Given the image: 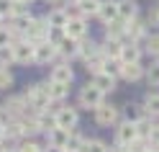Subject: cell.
Masks as SVG:
<instances>
[{
	"instance_id": "cell-1",
	"label": "cell",
	"mask_w": 159,
	"mask_h": 152,
	"mask_svg": "<svg viewBox=\"0 0 159 152\" xmlns=\"http://www.w3.org/2000/svg\"><path fill=\"white\" fill-rule=\"evenodd\" d=\"M103 90L98 88V85H93V83H87L85 88H80V108H98V106H103Z\"/></svg>"
},
{
	"instance_id": "cell-2",
	"label": "cell",
	"mask_w": 159,
	"mask_h": 152,
	"mask_svg": "<svg viewBox=\"0 0 159 152\" xmlns=\"http://www.w3.org/2000/svg\"><path fill=\"white\" fill-rule=\"evenodd\" d=\"M26 101H28V108H34V111H46L49 103H52L49 90H46V83H44V85H34V88L26 93Z\"/></svg>"
},
{
	"instance_id": "cell-3",
	"label": "cell",
	"mask_w": 159,
	"mask_h": 152,
	"mask_svg": "<svg viewBox=\"0 0 159 152\" xmlns=\"http://www.w3.org/2000/svg\"><path fill=\"white\" fill-rule=\"evenodd\" d=\"M139 139V129H136V124H134V121H121V124H118V129H116V145L118 147H128V145H131V142H136Z\"/></svg>"
},
{
	"instance_id": "cell-4",
	"label": "cell",
	"mask_w": 159,
	"mask_h": 152,
	"mask_svg": "<svg viewBox=\"0 0 159 152\" xmlns=\"http://www.w3.org/2000/svg\"><path fill=\"white\" fill-rule=\"evenodd\" d=\"M49 31H52V26L46 23V18H31V26H28V31H26V39L28 42H46L49 39Z\"/></svg>"
},
{
	"instance_id": "cell-5",
	"label": "cell",
	"mask_w": 159,
	"mask_h": 152,
	"mask_svg": "<svg viewBox=\"0 0 159 152\" xmlns=\"http://www.w3.org/2000/svg\"><path fill=\"white\" fill-rule=\"evenodd\" d=\"M34 52H36V44H34V42H28V39L13 42V54H16V62H18V65H28V62H34Z\"/></svg>"
},
{
	"instance_id": "cell-6",
	"label": "cell",
	"mask_w": 159,
	"mask_h": 152,
	"mask_svg": "<svg viewBox=\"0 0 159 152\" xmlns=\"http://www.w3.org/2000/svg\"><path fill=\"white\" fill-rule=\"evenodd\" d=\"M54 57H59V52H57V44L54 42H39L36 44V52H34V62L36 65H49Z\"/></svg>"
},
{
	"instance_id": "cell-7",
	"label": "cell",
	"mask_w": 159,
	"mask_h": 152,
	"mask_svg": "<svg viewBox=\"0 0 159 152\" xmlns=\"http://www.w3.org/2000/svg\"><path fill=\"white\" fill-rule=\"evenodd\" d=\"M118 119H121V111H118L116 106L103 103V106L95 108V121L100 126H113V124H118Z\"/></svg>"
},
{
	"instance_id": "cell-8",
	"label": "cell",
	"mask_w": 159,
	"mask_h": 152,
	"mask_svg": "<svg viewBox=\"0 0 159 152\" xmlns=\"http://www.w3.org/2000/svg\"><path fill=\"white\" fill-rule=\"evenodd\" d=\"M77 108L72 106H62V108H57V126H62V129H75L77 126Z\"/></svg>"
},
{
	"instance_id": "cell-9",
	"label": "cell",
	"mask_w": 159,
	"mask_h": 152,
	"mask_svg": "<svg viewBox=\"0 0 159 152\" xmlns=\"http://www.w3.org/2000/svg\"><path fill=\"white\" fill-rule=\"evenodd\" d=\"M98 18L108 26V23H113L121 18V13H118V0H103L100 3V11H98Z\"/></svg>"
},
{
	"instance_id": "cell-10",
	"label": "cell",
	"mask_w": 159,
	"mask_h": 152,
	"mask_svg": "<svg viewBox=\"0 0 159 152\" xmlns=\"http://www.w3.org/2000/svg\"><path fill=\"white\" fill-rule=\"evenodd\" d=\"M69 131L72 129H62V126H54L46 131V139H49V147H57V150H67V142H69Z\"/></svg>"
},
{
	"instance_id": "cell-11",
	"label": "cell",
	"mask_w": 159,
	"mask_h": 152,
	"mask_svg": "<svg viewBox=\"0 0 159 152\" xmlns=\"http://www.w3.org/2000/svg\"><path fill=\"white\" fill-rule=\"evenodd\" d=\"M57 52L59 54H62L64 59H72V57H77L80 54V42H77V39H72V36H62V39H59V42H57Z\"/></svg>"
},
{
	"instance_id": "cell-12",
	"label": "cell",
	"mask_w": 159,
	"mask_h": 152,
	"mask_svg": "<svg viewBox=\"0 0 159 152\" xmlns=\"http://www.w3.org/2000/svg\"><path fill=\"white\" fill-rule=\"evenodd\" d=\"M49 80L69 85V83L75 80V72H72V67H69V62H59V65H54V67H52V75H49Z\"/></svg>"
},
{
	"instance_id": "cell-13",
	"label": "cell",
	"mask_w": 159,
	"mask_h": 152,
	"mask_svg": "<svg viewBox=\"0 0 159 152\" xmlns=\"http://www.w3.org/2000/svg\"><path fill=\"white\" fill-rule=\"evenodd\" d=\"M64 34L67 36H72V39H85L87 36V23H85V18L80 16V18H69L67 21V26H64Z\"/></svg>"
},
{
	"instance_id": "cell-14",
	"label": "cell",
	"mask_w": 159,
	"mask_h": 152,
	"mask_svg": "<svg viewBox=\"0 0 159 152\" xmlns=\"http://www.w3.org/2000/svg\"><path fill=\"white\" fill-rule=\"evenodd\" d=\"M146 21H139V18H134V21H128V26H126V36L131 39V42H141V39H146L149 36V31H146Z\"/></svg>"
},
{
	"instance_id": "cell-15",
	"label": "cell",
	"mask_w": 159,
	"mask_h": 152,
	"mask_svg": "<svg viewBox=\"0 0 159 152\" xmlns=\"http://www.w3.org/2000/svg\"><path fill=\"white\" fill-rule=\"evenodd\" d=\"M67 21H69V13H67V8H62V5H54L52 11H49V16H46V23L52 28H64Z\"/></svg>"
},
{
	"instance_id": "cell-16",
	"label": "cell",
	"mask_w": 159,
	"mask_h": 152,
	"mask_svg": "<svg viewBox=\"0 0 159 152\" xmlns=\"http://www.w3.org/2000/svg\"><path fill=\"white\" fill-rule=\"evenodd\" d=\"M121 49H123V42H118V39H105L100 44V52L105 59H121Z\"/></svg>"
},
{
	"instance_id": "cell-17",
	"label": "cell",
	"mask_w": 159,
	"mask_h": 152,
	"mask_svg": "<svg viewBox=\"0 0 159 152\" xmlns=\"http://www.w3.org/2000/svg\"><path fill=\"white\" fill-rule=\"evenodd\" d=\"M141 59V49H139L136 42H126L123 49H121V62L123 65H131V62H139Z\"/></svg>"
},
{
	"instance_id": "cell-18",
	"label": "cell",
	"mask_w": 159,
	"mask_h": 152,
	"mask_svg": "<svg viewBox=\"0 0 159 152\" xmlns=\"http://www.w3.org/2000/svg\"><path fill=\"white\" fill-rule=\"evenodd\" d=\"M93 85H98L103 93H113V90H116V77L100 70V72H95V75H93Z\"/></svg>"
},
{
	"instance_id": "cell-19",
	"label": "cell",
	"mask_w": 159,
	"mask_h": 152,
	"mask_svg": "<svg viewBox=\"0 0 159 152\" xmlns=\"http://www.w3.org/2000/svg\"><path fill=\"white\" fill-rule=\"evenodd\" d=\"M118 13L123 21H134L139 16V3L136 0H118Z\"/></svg>"
},
{
	"instance_id": "cell-20",
	"label": "cell",
	"mask_w": 159,
	"mask_h": 152,
	"mask_svg": "<svg viewBox=\"0 0 159 152\" xmlns=\"http://www.w3.org/2000/svg\"><path fill=\"white\" fill-rule=\"evenodd\" d=\"M121 77L128 80V83H136V80H141V77H144V67L139 65V62L123 65V67H121Z\"/></svg>"
},
{
	"instance_id": "cell-21",
	"label": "cell",
	"mask_w": 159,
	"mask_h": 152,
	"mask_svg": "<svg viewBox=\"0 0 159 152\" xmlns=\"http://www.w3.org/2000/svg\"><path fill=\"white\" fill-rule=\"evenodd\" d=\"M126 26H128V21H123V18H118V21H113V23H108V28H105V39H121L126 36Z\"/></svg>"
},
{
	"instance_id": "cell-22",
	"label": "cell",
	"mask_w": 159,
	"mask_h": 152,
	"mask_svg": "<svg viewBox=\"0 0 159 152\" xmlns=\"http://www.w3.org/2000/svg\"><path fill=\"white\" fill-rule=\"evenodd\" d=\"M46 90H49V98H52V101H64L69 96V85L54 83V80H49V83H46Z\"/></svg>"
},
{
	"instance_id": "cell-23",
	"label": "cell",
	"mask_w": 159,
	"mask_h": 152,
	"mask_svg": "<svg viewBox=\"0 0 159 152\" xmlns=\"http://www.w3.org/2000/svg\"><path fill=\"white\" fill-rule=\"evenodd\" d=\"M98 52H100V44H95L93 39H80V54L77 57H82V59H90V57H95Z\"/></svg>"
},
{
	"instance_id": "cell-24",
	"label": "cell",
	"mask_w": 159,
	"mask_h": 152,
	"mask_svg": "<svg viewBox=\"0 0 159 152\" xmlns=\"http://www.w3.org/2000/svg\"><path fill=\"white\" fill-rule=\"evenodd\" d=\"M144 111H146V116H152V119L159 116V93H146V98H144Z\"/></svg>"
},
{
	"instance_id": "cell-25",
	"label": "cell",
	"mask_w": 159,
	"mask_h": 152,
	"mask_svg": "<svg viewBox=\"0 0 159 152\" xmlns=\"http://www.w3.org/2000/svg\"><path fill=\"white\" fill-rule=\"evenodd\" d=\"M100 3H103V0H80L77 8H80V13H82V16H98Z\"/></svg>"
},
{
	"instance_id": "cell-26",
	"label": "cell",
	"mask_w": 159,
	"mask_h": 152,
	"mask_svg": "<svg viewBox=\"0 0 159 152\" xmlns=\"http://www.w3.org/2000/svg\"><path fill=\"white\" fill-rule=\"evenodd\" d=\"M144 116H146L144 106H136V103H128V106H126V119H128V121H134V124H136V121L144 119Z\"/></svg>"
},
{
	"instance_id": "cell-27",
	"label": "cell",
	"mask_w": 159,
	"mask_h": 152,
	"mask_svg": "<svg viewBox=\"0 0 159 152\" xmlns=\"http://www.w3.org/2000/svg\"><path fill=\"white\" fill-rule=\"evenodd\" d=\"M16 62V54H13V44L8 47H0V67H8Z\"/></svg>"
},
{
	"instance_id": "cell-28",
	"label": "cell",
	"mask_w": 159,
	"mask_h": 152,
	"mask_svg": "<svg viewBox=\"0 0 159 152\" xmlns=\"http://www.w3.org/2000/svg\"><path fill=\"white\" fill-rule=\"evenodd\" d=\"M121 67H123V62H121V59H105V62H103V72H108V75L118 77V75H121Z\"/></svg>"
},
{
	"instance_id": "cell-29",
	"label": "cell",
	"mask_w": 159,
	"mask_h": 152,
	"mask_svg": "<svg viewBox=\"0 0 159 152\" xmlns=\"http://www.w3.org/2000/svg\"><path fill=\"white\" fill-rule=\"evenodd\" d=\"M136 129H139V137L149 139V134H152V129H154V121H149V116H144V119L136 121Z\"/></svg>"
},
{
	"instance_id": "cell-30",
	"label": "cell",
	"mask_w": 159,
	"mask_h": 152,
	"mask_svg": "<svg viewBox=\"0 0 159 152\" xmlns=\"http://www.w3.org/2000/svg\"><path fill=\"white\" fill-rule=\"evenodd\" d=\"M82 152H108V147H105V142H100V139H85Z\"/></svg>"
},
{
	"instance_id": "cell-31",
	"label": "cell",
	"mask_w": 159,
	"mask_h": 152,
	"mask_svg": "<svg viewBox=\"0 0 159 152\" xmlns=\"http://www.w3.org/2000/svg\"><path fill=\"white\" fill-rule=\"evenodd\" d=\"M146 52L152 57H159V34H149L146 36Z\"/></svg>"
},
{
	"instance_id": "cell-32",
	"label": "cell",
	"mask_w": 159,
	"mask_h": 152,
	"mask_svg": "<svg viewBox=\"0 0 159 152\" xmlns=\"http://www.w3.org/2000/svg\"><path fill=\"white\" fill-rule=\"evenodd\" d=\"M82 145H85V137H82V134H77V131H69L67 150H80V152H82Z\"/></svg>"
},
{
	"instance_id": "cell-33",
	"label": "cell",
	"mask_w": 159,
	"mask_h": 152,
	"mask_svg": "<svg viewBox=\"0 0 159 152\" xmlns=\"http://www.w3.org/2000/svg\"><path fill=\"white\" fill-rule=\"evenodd\" d=\"M13 85V75L8 72V67H0V90H8Z\"/></svg>"
},
{
	"instance_id": "cell-34",
	"label": "cell",
	"mask_w": 159,
	"mask_h": 152,
	"mask_svg": "<svg viewBox=\"0 0 159 152\" xmlns=\"http://www.w3.org/2000/svg\"><path fill=\"white\" fill-rule=\"evenodd\" d=\"M146 80H149V85H154V88H159V62L149 67V72H146Z\"/></svg>"
},
{
	"instance_id": "cell-35",
	"label": "cell",
	"mask_w": 159,
	"mask_h": 152,
	"mask_svg": "<svg viewBox=\"0 0 159 152\" xmlns=\"http://www.w3.org/2000/svg\"><path fill=\"white\" fill-rule=\"evenodd\" d=\"M13 5H16V0H0V16L11 18L13 16Z\"/></svg>"
},
{
	"instance_id": "cell-36",
	"label": "cell",
	"mask_w": 159,
	"mask_h": 152,
	"mask_svg": "<svg viewBox=\"0 0 159 152\" xmlns=\"http://www.w3.org/2000/svg\"><path fill=\"white\" fill-rule=\"evenodd\" d=\"M146 23H149V26H159V5L149 8V13H146Z\"/></svg>"
},
{
	"instance_id": "cell-37",
	"label": "cell",
	"mask_w": 159,
	"mask_h": 152,
	"mask_svg": "<svg viewBox=\"0 0 159 152\" xmlns=\"http://www.w3.org/2000/svg\"><path fill=\"white\" fill-rule=\"evenodd\" d=\"M18 150H21V152H44V147H41V145H36V142H23Z\"/></svg>"
},
{
	"instance_id": "cell-38",
	"label": "cell",
	"mask_w": 159,
	"mask_h": 152,
	"mask_svg": "<svg viewBox=\"0 0 159 152\" xmlns=\"http://www.w3.org/2000/svg\"><path fill=\"white\" fill-rule=\"evenodd\" d=\"M13 44L11 42V31H8V26H0V47H8Z\"/></svg>"
},
{
	"instance_id": "cell-39",
	"label": "cell",
	"mask_w": 159,
	"mask_h": 152,
	"mask_svg": "<svg viewBox=\"0 0 159 152\" xmlns=\"http://www.w3.org/2000/svg\"><path fill=\"white\" fill-rule=\"evenodd\" d=\"M8 134H5V124H3V121H0V142H3Z\"/></svg>"
},
{
	"instance_id": "cell-40",
	"label": "cell",
	"mask_w": 159,
	"mask_h": 152,
	"mask_svg": "<svg viewBox=\"0 0 159 152\" xmlns=\"http://www.w3.org/2000/svg\"><path fill=\"white\" fill-rule=\"evenodd\" d=\"M46 3H49V5H62L64 0H46Z\"/></svg>"
},
{
	"instance_id": "cell-41",
	"label": "cell",
	"mask_w": 159,
	"mask_h": 152,
	"mask_svg": "<svg viewBox=\"0 0 159 152\" xmlns=\"http://www.w3.org/2000/svg\"><path fill=\"white\" fill-rule=\"evenodd\" d=\"M16 3H23V5H31L34 0H16Z\"/></svg>"
},
{
	"instance_id": "cell-42",
	"label": "cell",
	"mask_w": 159,
	"mask_h": 152,
	"mask_svg": "<svg viewBox=\"0 0 159 152\" xmlns=\"http://www.w3.org/2000/svg\"><path fill=\"white\" fill-rule=\"evenodd\" d=\"M64 3H67V5H77L80 0H64Z\"/></svg>"
},
{
	"instance_id": "cell-43",
	"label": "cell",
	"mask_w": 159,
	"mask_h": 152,
	"mask_svg": "<svg viewBox=\"0 0 159 152\" xmlns=\"http://www.w3.org/2000/svg\"><path fill=\"white\" fill-rule=\"evenodd\" d=\"M5 152H21V150H5Z\"/></svg>"
},
{
	"instance_id": "cell-44",
	"label": "cell",
	"mask_w": 159,
	"mask_h": 152,
	"mask_svg": "<svg viewBox=\"0 0 159 152\" xmlns=\"http://www.w3.org/2000/svg\"><path fill=\"white\" fill-rule=\"evenodd\" d=\"M64 152H80V150H64Z\"/></svg>"
},
{
	"instance_id": "cell-45",
	"label": "cell",
	"mask_w": 159,
	"mask_h": 152,
	"mask_svg": "<svg viewBox=\"0 0 159 152\" xmlns=\"http://www.w3.org/2000/svg\"><path fill=\"white\" fill-rule=\"evenodd\" d=\"M0 26H3V16H0Z\"/></svg>"
},
{
	"instance_id": "cell-46",
	"label": "cell",
	"mask_w": 159,
	"mask_h": 152,
	"mask_svg": "<svg viewBox=\"0 0 159 152\" xmlns=\"http://www.w3.org/2000/svg\"><path fill=\"white\" fill-rule=\"evenodd\" d=\"M157 152H159V147H157Z\"/></svg>"
}]
</instances>
